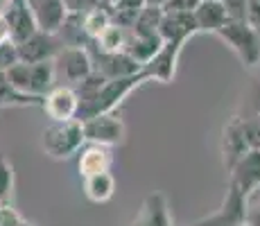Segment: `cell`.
<instances>
[{"label": "cell", "instance_id": "obj_1", "mask_svg": "<svg viewBox=\"0 0 260 226\" xmlns=\"http://www.w3.org/2000/svg\"><path fill=\"white\" fill-rule=\"evenodd\" d=\"M147 82H149V77H147L145 70H141V73H136V75H129V77L107 79L104 86L100 88L98 98H95L91 104H86V107L79 109L77 120H86V118H93V115H100V113L116 111L134 90H136L138 86H143V84H147Z\"/></svg>", "mask_w": 260, "mask_h": 226}, {"label": "cell", "instance_id": "obj_2", "mask_svg": "<svg viewBox=\"0 0 260 226\" xmlns=\"http://www.w3.org/2000/svg\"><path fill=\"white\" fill-rule=\"evenodd\" d=\"M86 145L82 120H66V122H50L41 134V149L50 158H71L73 154L82 152Z\"/></svg>", "mask_w": 260, "mask_h": 226}, {"label": "cell", "instance_id": "obj_3", "mask_svg": "<svg viewBox=\"0 0 260 226\" xmlns=\"http://www.w3.org/2000/svg\"><path fill=\"white\" fill-rule=\"evenodd\" d=\"M215 37H219L238 54L242 66H260V29L253 25H249L247 21H229Z\"/></svg>", "mask_w": 260, "mask_h": 226}, {"label": "cell", "instance_id": "obj_4", "mask_svg": "<svg viewBox=\"0 0 260 226\" xmlns=\"http://www.w3.org/2000/svg\"><path fill=\"white\" fill-rule=\"evenodd\" d=\"M95 70L93 57L88 48H63L54 57V75H57V86L75 88L82 84Z\"/></svg>", "mask_w": 260, "mask_h": 226}, {"label": "cell", "instance_id": "obj_5", "mask_svg": "<svg viewBox=\"0 0 260 226\" xmlns=\"http://www.w3.org/2000/svg\"><path fill=\"white\" fill-rule=\"evenodd\" d=\"M82 124H84V136H86L88 145L116 147V145L124 143V122L116 111L86 118L82 120Z\"/></svg>", "mask_w": 260, "mask_h": 226}, {"label": "cell", "instance_id": "obj_6", "mask_svg": "<svg viewBox=\"0 0 260 226\" xmlns=\"http://www.w3.org/2000/svg\"><path fill=\"white\" fill-rule=\"evenodd\" d=\"M247 213H249V199L242 192H238L233 185H226V195H224L222 206L215 213L197 219L190 226H242L247 224Z\"/></svg>", "mask_w": 260, "mask_h": 226}, {"label": "cell", "instance_id": "obj_7", "mask_svg": "<svg viewBox=\"0 0 260 226\" xmlns=\"http://www.w3.org/2000/svg\"><path fill=\"white\" fill-rule=\"evenodd\" d=\"M18 45V57L23 63H41V61H54L59 52L63 50V43L59 34H50L43 29H37L29 39H25Z\"/></svg>", "mask_w": 260, "mask_h": 226}, {"label": "cell", "instance_id": "obj_8", "mask_svg": "<svg viewBox=\"0 0 260 226\" xmlns=\"http://www.w3.org/2000/svg\"><path fill=\"white\" fill-rule=\"evenodd\" d=\"M251 149L244 134V118L233 115L222 129V165L226 172H231L236 168V163L244 154Z\"/></svg>", "mask_w": 260, "mask_h": 226}, {"label": "cell", "instance_id": "obj_9", "mask_svg": "<svg viewBox=\"0 0 260 226\" xmlns=\"http://www.w3.org/2000/svg\"><path fill=\"white\" fill-rule=\"evenodd\" d=\"M229 185L242 192L247 199L260 188V149H249L229 172Z\"/></svg>", "mask_w": 260, "mask_h": 226}, {"label": "cell", "instance_id": "obj_10", "mask_svg": "<svg viewBox=\"0 0 260 226\" xmlns=\"http://www.w3.org/2000/svg\"><path fill=\"white\" fill-rule=\"evenodd\" d=\"M183 45H186V41H163L156 57L143 68L147 73L149 82H161V84L172 82L174 75H177V63L179 57H181Z\"/></svg>", "mask_w": 260, "mask_h": 226}, {"label": "cell", "instance_id": "obj_11", "mask_svg": "<svg viewBox=\"0 0 260 226\" xmlns=\"http://www.w3.org/2000/svg\"><path fill=\"white\" fill-rule=\"evenodd\" d=\"M88 52H91V57H93L95 70H98L104 79L129 77V75H136L143 70L127 52H102V50H98V48H88Z\"/></svg>", "mask_w": 260, "mask_h": 226}, {"label": "cell", "instance_id": "obj_12", "mask_svg": "<svg viewBox=\"0 0 260 226\" xmlns=\"http://www.w3.org/2000/svg\"><path fill=\"white\" fill-rule=\"evenodd\" d=\"M43 111L52 122H66V120H77L79 115V98L71 86H54L43 98Z\"/></svg>", "mask_w": 260, "mask_h": 226}, {"label": "cell", "instance_id": "obj_13", "mask_svg": "<svg viewBox=\"0 0 260 226\" xmlns=\"http://www.w3.org/2000/svg\"><path fill=\"white\" fill-rule=\"evenodd\" d=\"M5 21L9 23V32H12L14 43H23L25 39H29L39 29L34 12L29 7V0H9Z\"/></svg>", "mask_w": 260, "mask_h": 226}, {"label": "cell", "instance_id": "obj_14", "mask_svg": "<svg viewBox=\"0 0 260 226\" xmlns=\"http://www.w3.org/2000/svg\"><path fill=\"white\" fill-rule=\"evenodd\" d=\"M29 7L34 12L39 29L50 34H59V29L63 27V23L71 16L63 0H29Z\"/></svg>", "mask_w": 260, "mask_h": 226}, {"label": "cell", "instance_id": "obj_15", "mask_svg": "<svg viewBox=\"0 0 260 226\" xmlns=\"http://www.w3.org/2000/svg\"><path fill=\"white\" fill-rule=\"evenodd\" d=\"M129 226H174L166 195L149 192L141 206V213L136 215V219Z\"/></svg>", "mask_w": 260, "mask_h": 226}, {"label": "cell", "instance_id": "obj_16", "mask_svg": "<svg viewBox=\"0 0 260 226\" xmlns=\"http://www.w3.org/2000/svg\"><path fill=\"white\" fill-rule=\"evenodd\" d=\"M192 16H194V25H197V32H208V34H217L224 25L231 21L222 0H202L197 5V9L192 12Z\"/></svg>", "mask_w": 260, "mask_h": 226}, {"label": "cell", "instance_id": "obj_17", "mask_svg": "<svg viewBox=\"0 0 260 226\" xmlns=\"http://www.w3.org/2000/svg\"><path fill=\"white\" fill-rule=\"evenodd\" d=\"M163 41H190L197 32L192 14H181V12H166L161 21V29H158Z\"/></svg>", "mask_w": 260, "mask_h": 226}, {"label": "cell", "instance_id": "obj_18", "mask_svg": "<svg viewBox=\"0 0 260 226\" xmlns=\"http://www.w3.org/2000/svg\"><path fill=\"white\" fill-rule=\"evenodd\" d=\"M113 163V156L109 152V147H102V145H86L82 147V154H79V163L77 170L84 179L93 177V174L100 172H109Z\"/></svg>", "mask_w": 260, "mask_h": 226}, {"label": "cell", "instance_id": "obj_19", "mask_svg": "<svg viewBox=\"0 0 260 226\" xmlns=\"http://www.w3.org/2000/svg\"><path fill=\"white\" fill-rule=\"evenodd\" d=\"M161 45H163L161 34L143 37V34H134L132 32L129 34V43H127V48H124V52H127L141 68H145L154 57H156V52L161 50Z\"/></svg>", "mask_w": 260, "mask_h": 226}, {"label": "cell", "instance_id": "obj_20", "mask_svg": "<svg viewBox=\"0 0 260 226\" xmlns=\"http://www.w3.org/2000/svg\"><path fill=\"white\" fill-rule=\"evenodd\" d=\"M113 192H116V179H113L111 172H100V174L84 179V195L93 204L109 202L113 197Z\"/></svg>", "mask_w": 260, "mask_h": 226}, {"label": "cell", "instance_id": "obj_21", "mask_svg": "<svg viewBox=\"0 0 260 226\" xmlns=\"http://www.w3.org/2000/svg\"><path fill=\"white\" fill-rule=\"evenodd\" d=\"M7 107H43V98L16 90L9 84L7 75L0 73V109Z\"/></svg>", "mask_w": 260, "mask_h": 226}, {"label": "cell", "instance_id": "obj_22", "mask_svg": "<svg viewBox=\"0 0 260 226\" xmlns=\"http://www.w3.org/2000/svg\"><path fill=\"white\" fill-rule=\"evenodd\" d=\"M145 5H147L145 0H116L113 5H109L111 21L124 29H132L136 18L141 16V12L145 9Z\"/></svg>", "mask_w": 260, "mask_h": 226}, {"label": "cell", "instance_id": "obj_23", "mask_svg": "<svg viewBox=\"0 0 260 226\" xmlns=\"http://www.w3.org/2000/svg\"><path fill=\"white\" fill-rule=\"evenodd\" d=\"M129 34H132V29H124V27H120V25L111 23L93 41V48L102 50V52H124V48H127V43H129Z\"/></svg>", "mask_w": 260, "mask_h": 226}, {"label": "cell", "instance_id": "obj_24", "mask_svg": "<svg viewBox=\"0 0 260 226\" xmlns=\"http://www.w3.org/2000/svg\"><path fill=\"white\" fill-rule=\"evenodd\" d=\"M79 18H82V29L88 37V41H95V39L113 23L111 14H109V7H93V9H88V12L79 14Z\"/></svg>", "mask_w": 260, "mask_h": 226}, {"label": "cell", "instance_id": "obj_25", "mask_svg": "<svg viewBox=\"0 0 260 226\" xmlns=\"http://www.w3.org/2000/svg\"><path fill=\"white\" fill-rule=\"evenodd\" d=\"M166 9L163 7H154V5H145V9L141 12V16L136 18L132 32L134 34H143V37H152V34H158L161 29V21Z\"/></svg>", "mask_w": 260, "mask_h": 226}, {"label": "cell", "instance_id": "obj_26", "mask_svg": "<svg viewBox=\"0 0 260 226\" xmlns=\"http://www.w3.org/2000/svg\"><path fill=\"white\" fill-rule=\"evenodd\" d=\"M14 190V165L0 154V202L9 204Z\"/></svg>", "mask_w": 260, "mask_h": 226}, {"label": "cell", "instance_id": "obj_27", "mask_svg": "<svg viewBox=\"0 0 260 226\" xmlns=\"http://www.w3.org/2000/svg\"><path fill=\"white\" fill-rule=\"evenodd\" d=\"M16 63H21V57H18V45L14 41L0 43V73H7V70L14 68Z\"/></svg>", "mask_w": 260, "mask_h": 226}, {"label": "cell", "instance_id": "obj_28", "mask_svg": "<svg viewBox=\"0 0 260 226\" xmlns=\"http://www.w3.org/2000/svg\"><path fill=\"white\" fill-rule=\"evenodd\" d=\"M0 226H29V224L16 213V208L12 204H3V208H0Z\"/></svg>", "mask_w": 260, "mask_h": 226}, {"label": "cell", "instance_id": "obj_29", "mask_svg": "<svg viewBox=\"0 0 260 226\" xmlns=\"http://www.w3.org/2000/svg\"><path fill=\"white\" fill-rule=\"evenodd\" d=\"M231 21H247V0H222Z\"/></svg>", "mask_w": 260, "mask_h": 226}, {"label": "cell", "instance_id": "obj_30", "mask_svg": "<svg viewBox=\"0 0 260 226\" xmlns=\"http://www.w3.org/2000/svg\"><path fill=\"white\" fill-rule=\"evenodd\" d=\"M244 134H247V140L251 145V149H260V120L258 115L251 120L244 118Z\"/></svg>", "mask_w": 260, "mask_h": 226}, {"label": "cell", "instance_id": "obj_31", "mask_svg": "<svg viewBox=\"0 0 260 226\" xmlns=\"http://www.w3.org/2000/svg\"><path fill=\"white\" fill-rule=\"evenodd\" d=\"M202 0H168L166 3V12H181V14H192L197 9V5Z\"/></svg>", "mask_w": 260, "mask_h": 226}, {"label": "cell", "instance_id": "obj_32", "mask_svg": "<svg viewBox=\"0 0 260 226\" xmlns=\"http://www.w3.org/2000/svg\"><path fill=\"white\" fill-rule=\"evenodd\" d=\"M247 23L260 29V0H247Z\"/></svg>", "mask_w": 260, "mask_h": 226}, {"label": "cell", "instance_id": "obj_33", "mask_svg": "<svg viewBox=\"0 0 260 226\" xmlns=\"http://www.w3.org/2000/svg\"><path fill=\"white\" fill-rule=\"evenodd\" d=\"M247 224L249 226H260V202L258 204H249V213H247Z\"/></svg>", "mask_w": 260, "mask_h": 226}, {"label": "cell", "instance_id": "obj_34", "mask_svg": "<svg viewBox=\"0 0 260 226\" xmlns=\"http://www.w3.org/2000/svg\"><path fill=\"white\" fill-rule=\"evenodd\" d=\"M12 41V32H9V23L5 21V16H0V43Z\"/></svg>", "mask_w": 260, "mask_h": 226}, {"label": "cell", "instance_id": "obj_35", "mask_svg": "<svg viewBox=\"0 0 260 226\" xmlns=\"http://www.w3.org/2000/svg\"><path fill=\"white\" fill-rule=\"evenodd\" d=\"M256 109L260 111V77H258V84H256Z\"/></svg>", "mask_w": 260, "mask_h": 226}, {"label": "cell", "instance_id": "obj_36", "mask_svg": "<svg viewBox=\"0 0 260 226\" xmlns=\"http://www.w3.org/2000/svg\"><path fill=\"white\" fill-rule=\"evenodd\" d=\"M7 7H9V0H0V16H5Z\"/></svg>", "mask_w": 260, "mask_h": 226}, {"label": "cell", "instance_id": "obj_37", "mask_svg": "<svg viewBox=\"0 0 260 226\" xmlns=\"http://www.w3.org/2000/svg\"><path fill=\"white\" fill-rule=\"evenodd\" d=\"M258 120H260V111H258Z\"/></svg>", "mask_w": 260, "mask_h": 226}, {"label": "cell", "instance_id": "obj_38", "mask_svg": "<svg viewBox=\"0 0 260 226\" xmlns=\"http://www.w3.org/2000/svg\"><path fill=\"white\" fill-rule=\"evenodd\" d=\"M0 208H3V202H0Z\"/></svg>", "mask_w": 260, "mask_h": 226}, {"label": "cell", "instance_id": "obj_39", "mask_svg": "<svg viewBox=\"0 0 260 226\" xmlns=\"http://www.w3.org/2000/svg\"><path fill=\"white\" fill-rule=\"evenodd\" d=\"M242 226H249V224H242Z\"/></svg>", "mask_w": 260, "mask_h": 226}]
</instances>
